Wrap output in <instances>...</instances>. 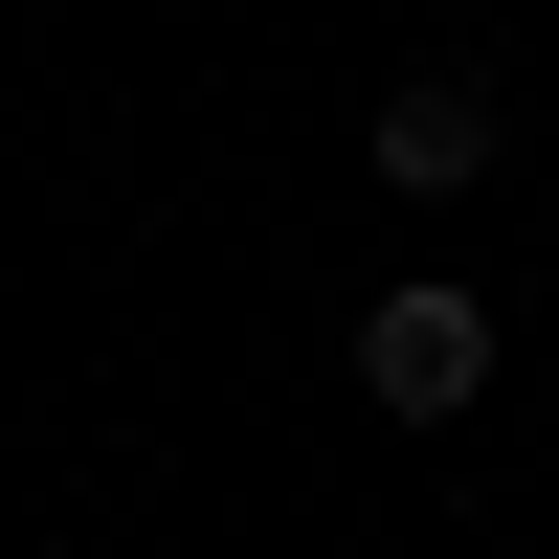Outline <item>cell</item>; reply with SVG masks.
<instances>
[{
	"label": "cell",
	"instance_id": "1",
	"mask_svg": "<svg viewBox=\"0 0 559 559\" xmlns=\"http://www.w3.org/2000/svg\"><path fill=\"white\" fill-rule=\"evenodd\" d=\"M358 403H381V426H471L492 403V292H448V269L358 292Z\"/></svg>",
	"mask_w": 559,
	"mask_h": 559
},
{
	"label": "cell",
	"instance_id": "2",
	"mask_svg": "<svg viewBox=\"0 0 559 559\" xmlns=\"http://www.w3.org/2000/svg\"><path fill=\"white\" fill-rule=\"evenodd\" d=\"M358 179H381V202H471L492 179V68H403L381 112H358Z\"/></svg>",
	"mask_w": 559,
	"mask_h": 559
}]
</instances>
